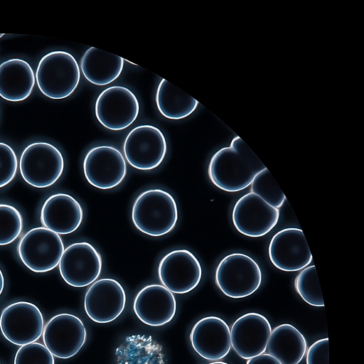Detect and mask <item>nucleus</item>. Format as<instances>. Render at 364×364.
Instances as JSON below:
<instances>
[{"mask_svg":"<svg viewBox=\"0 0 364 364\" xmlns=\"http://www.w3.org/2000/svg\"><path fill=\"white\" fill-rule=\"evenodd\" d=\"M266 168L261 160L238 136L229 146L211 157L208 173L211 182L226 192H237L248 187L255 177Z\"/></svg>","mask_w":364,"mask_h":364,"instance_id":"f257e3e1","label":"nucleus"},{"mask_svg":"<svg viewBox=\"0 0 364 364\" xmlns=\"http://www.w3.org/2000/svg\"><path fill=\"white\" fill-rule=\"evenodd\" d=\"M279 209L249 192L235 203L232 221L236 230L250 237H259L269 232L277 224Z\"/></svg>","mask_w":364,"mask_h":364,"instance_id":"9d476101","label":"nucleus"},{"mask_svg":"<svg viewBox=\"0 0 364 364\" xmlns=\"http://www.w3.org/2000/svg\"><path fill=\"white\" fill-rule=\"evenodd\" d=\"M123 151L125 159L134 168L148 171L159 166L167 151L162 132L153 125L134 127L127 136Z\"/></svg>","mask_w":364,"mask_h":364,"instance_id":"0eeeda50","label":"nucleus"},{"mask_svg":"<svg viewBox=\"0 0 364 364\" xmlns=\"http://www.w3.org/2000/svg\"><path fill=\"white\" fill-rule=\"evenodd\" d=\"M294 287L301 299L308 304L323 307L324 302L315 265L301 270L294 280Z\"/></svg>","mask_w":364,"mask_h":364,"instance_id":"a878e982","label":"nucleus"},{"mask_svg":"<svg viewBox=\"0 0 364 364\" xmlns=\"http://www.w3.org/2000/svg\"><path fill=\"white\" fill-rule=\"evenodd\" d=\"M246 364H282L277 359L268 353H262L247 360Z\"/></svg>","mask_w":364,"mask_h":364,"instance_id":"2f4dec72","label":"nucleus"},{"mask_svg":"<svg viewBox=\"0 0 364 364\" xmlns=\"http://www.w3.org/2000/svg\"><path fill=\"white\" fill-rule=\"evenodd\" d=\"M102 257L87 242L67 247L58 264L60 276L70 286L85 287L93 283L102 270Z\"/></svg>","mask_w":364,"mask_h":364,"instance_id":"f8f14e48","label":"nucleus"},{"mask_svg":"<svg viewBox=\"0 0 364 364\" xmlns=\"http://www.w3.org/2000/svg\"><path fill=\"white\" fill-rule=\"evenodd\" d=\"M4 35V33H0V38Z\"/></svg>","mask_w":364,"mask_h":364,"instance_id":"f704fd0d","label":"nucleus"},{"mask_svg":"<svg viewBox=\"0 0 364 364\" xmlns=\"http://www.w3.org/2000/svg\"><path fill=\"white\" fill-rule=\"evenodd\" d=\"M266 350L282 364H299L306 353L307 343L296 327L283 323L272 330Z\"/></svg>","mask_w":364,"mask_h":364,"instance_id":"4be33fe9","label":"nucleus"},{"mask_svg":"<svg viewBox=\"0 0 364 364\" xmlns=\"http://www.w3.org/2000/svg\"><path fill=\"white\" fill-rule=\"evenodd\" d=\"M64 250L59 235L45 227L28 230L17 246L21 262L34 272L53 270L59 264Z\"/></svg>","mask_w":364,"mask_h":364,"instance_id":"423d86ee","label":"nucleus"},{"mask_svg":"<svg viewBox=\"0 0 364 364\" xmlns=\"http://www.w3.org/2000/svg\"><path fill=\"white\" fill-rule=\"evenodd\" d=\"M18 168L16 155L8 144L0 142V188L8 185L15 177Z\"/></svg>","mask_w":364,"mask_h":364,"instance_id":"c756f323","label":"nucleus"},{"mask_svg":"<svg viewBox=\"0 0 364 364\" xmlns=\"http://www.w3.org/2000/svg\"><path fill=\"white\" fill-rule=\"evenodd\" d=\"M268 255L273 265L284 272L301 270L312 262L304 234L296 228L277 232L269 242Z\"/></svg>","mask_w":364,"mask_h":364,"instance_id":"2eb2a0df","label":"nucleus"},{"mask_svg":"<svg viewBox=\"0 0 364 364\" xmlns=\"http://www.w3.org/2000/svg\"><path fill=\"white\" fill-rule=\"evenodd\" d=\"M14 364H55V360L45 346L33 342L18 348Z\"/></svg>","mask_w":364,"mask_h":364,"instance_id":"c85d7f7f","label":"nucleus"},{"mask_svg":"<svg viewBox=\"0 0 364 364\" xmlns=\"http://www.w3.org/2000/svg\"><path fill=\"white\" fill-rule=\"evenodd\" d=\"M36 77L31 65L19 58L0 65V97L10 102H20L31 95Z\"/></svg>","mask_w":364,"mask_h":364,"instance_id":"412c9836","label":"nucleus"},{"mask_svg":"<svg viewBox=\"0 0 364 364\" xmlns=\"http://www.w3.org/2000/svg\"><path fill=\"white\" fill-rule=\"evenodd\" d=\"M80 78L77 60L64 50H54L44 55L39 61L36 73L40 91L54 100L70 96L77 88Z\"/></svg>","mask_w":364,"mask_h":364,"instance_id":"7ed1b4c3","label":"nucleus"},{"mask_svg":"<svg viewBox=\"0 0 364 364\" xmlns=\"http://www.w3.org/2000/svg\"><path fill=\"white\" fill-rule=\"evenodd\" d=\"M272 330L265 316L255 312L247 313L239 317L231 327V346L243 359L256 357L266 350Z\"/></svg>","mask_w":364,"mask_h":364,"instance_id":"f3484780","label":"nucleus"},{"mask_svg":"<svg viewBox=\"0 0 364 364\" xmlns=\"http://www.w3.org/2000/svg\"><path fill=\"white\" fill-rule=\"evenodd\" d=\"M190 341L203 358L216 361L225 358L230 350V329L219 317H204L193 326Z\"/></svg>","mask_w":364,"mask_h":364,"instance_id":"a211bd4d","label":"nucleus"},{"mask_svg":"<svg viewBox=\"0 0 364 364\" xmlns=\"http://www.w3.org/2000/svg\"><path fill=\"white\" fill-rule=\"evenodd\" d=\"M19 169L23 179L36 188H46L54 184L64 169L61 152L47 142H34L23 151Z\"/></svg>","mask_w":364,"mask_h":364,"instance_id":"39448f33","label":"nucleus"},{"mask_svg":"<svg viewBox=\"0 0 364 364\" xmlns=\"http://www.w3.org/2000/svg\"><path fill=\"white\" fill-rule=\"evenodd\" d=\"M178 208L173 197L161 189H149L134 202L132 219L141 232L161 237L171 232L178 220Z\"/></svg>","mask_w":364,"mask_h":364,"instance_id":"f03ea898","label":"nucleus"},{"mask_svg":"<svg viewBox=\"0 0 364 364\" xmlns=\"http://www.w3.org/2000/svg\"><path fill=\"white\" fill-rule=\"evenodd\" d=\"M126 294L119 282L111 278L95 281L87 290L84 309L88 317L99 323H109L123 311Z\"/></svg>","mask_w":364,"mask_h":364,"instance_id":"dca6fc26","label":"nucleus"},{"mask_svg":"<svg viewBox=\"0 0 364 364\" xmlns=\"http://www.w3.org/2000/svg\"><path fill=\"white\" fill-rule=\"evenodd\" d=\"M0 364H1V363H0Z\"/></svg>","mask_w":364,"mask_h":364,"instance_id":"c9c22d12","label":"nucleus"},{"mask_svg":"<svg viewBox=\"0 0 364 364\" xmlns=\"http://www.w3.org/2000/svg\"><path fill=\"white\" fill-rule=\"evenodd\" d=\"M95 113L98 122L112 131H120L130 126L139 113V103L128 88L111 86L97 97Z\"/></svg>","mask_w":364,"mask_h":364,"instance_id":"6e6552de","label":"nucleus"},{"mask_svg":"<svg viewBox=\"0 0 364 364\" xmlns=\"http://www.w3.org/2000/svg\"><path fill=\"white\" fill-rule=\"evenodd\" d=\"M250 191L278 209L286 200L284 193L267 168L255 177L250 184Z\"/></svg>","mask_w":364,"mask_h":364,"instance_id":"bb28decb","label":"nucleus"},{"mask_svg":"<svg viewBox=\"0 0 364 364\" xmlns=\"http://www.w3.org/2000/svg\"><path fill=\"white\" fill-rule=\"evenodd\" d=\"M133 309L144 323L159 326L172 320L176 311V301L173 293L163 285L149 284L136 294Z\"/></svg>","mask_w":364,"mask_h":364,"instance_id":"6ab92c4d","label":"nucleus"},{"mask_svg":"<svg viewBox=\"0 0 364 364\" xmlns=\"http://www.w3.org/2000/svg\"><path fill=\"white\" fill-rule=\"evenodd\" d=\"M124 59L90 47L80 60V69L85 77L95 85H106L117 80L122 72Z\"/></svg>","mask_w":364,"mask_h":364,"instance_id":"5701e85b","label":"nucleus"},{"mask_svg":"<svg viewBox=\"0 0 364 364\" xmlns=\"http://www.w3.org/2000/svg\"><path fill=\"white\" fill-rule=\"evenodd\" d=\"M160 113L168 119H182L196 109L198 102L179 87L162 78L156 92Z\"/></svg>","mask_w":364,"mask_h":364,"instance_id":"393cba45","label":"nucleus"},{"mask_svg":"<svg viewBox=\"0 0 364 364\" xmlns=\"http://www.w3.org/2000/svg\"><path fill=\"white\" fill-rule=\"evenodd\" d=\"M208 364H228V363L223 362V361H215L213 363H210Z\"/></svg>","mask_w":364,"mask_h":364,"instance_id":"72a5a7b5","label":"nucleus"},{"mask_svg":"<svg viewBox=\"0 0 364 364\" xmlns=\"http://www.w3.org/2000/svg\"><path fill=\"white\" fill-rule=\"evenodd\" d=\"M23 229V218L14 206L0 203V245L14 242Z\"/></svg>","mask_w":364,"mask_h":364,"instance_id":"cd10ccee","label":"nucleus"},{"mask_svg":"<svg viewBox=\"0 0 364 364\" xmlns=\"http://www.w3.org/2000/svg\"><path fill=\"white\" fill-rule=\"evenodd\" d=\"M115 355L117 364H164L161 346L145 335L127 337Z\"/></svg>","mask_w":364,"mask_h":364,"instance_id":"b1692460","label":"nucleus"},{"mask_svg":"<svg viewBox=\"0 0 364 364\" xmlns=\"http://www.w3.org/2000/svg\"><path fill=\"white\" fill-rule=\"evenodd\" d=\"M4 287V277L3 273L0 269V296L3 291Z\"/></svg>","mask_w":364,"mask_h":364,"instance_id":"473e14b6","label":"nucleus"},{"mask_svg":"<svg viewBox=\"0 0 364 364\" xmlns=\"http://www.w3.org/2000/svg\"><path fill=\"white\" fill-rule=\"evenodd\" d=\"M306 364H329L328 338L315 341L308 349Z\"/></svg>","mask_w":364,"mask_h":364,"instance_id":"7c9ffc66","label":"nucleus"},{"mask_svg":"<svg viewBox=\"0 0 364 364\" xmlns=\"http://www.w3.org/2000/svg\"><path fill=\"white\" fill-rule=\"evenodd\" d=\"M127 171V164L122 154L111 146L92 148L83 161V172L87 182L102 190L119 185Z\"/></svg>","mask_w":364,"mask_h":364,"instance_id":"ddd939ff","label":"nucleus"},{"mask_svg":"<svg viewBox=\"0 0 364 364\" xmlns=\"http://www.w3.org/2000/svg\"><path fill=\"white\" fill-rule=\"evenodd\" d=\"M43 327L42 313L31 302L13 303L1 313V332L14 345L22 346L36 341L42 336Z\"/></svg>","mask_w":364,"mask_h":364,"instance_id":"1a4fd4ad","label":"nucleus"},{"mask_svg":"<svg viewBox=\"0 0 364 364\" xmlns=\"http://www.w3.org/2000/svg\"><path fill=\"white\" fill-rule=\"evenodd\" d=\"M43 341L53 355L68 359L76 355L87 338L86 328L77 316L59 314L52 317L43 327Z\"/></svg>","mask_w":364,"mask_h":364,"instance_id":"9b49d317","label":"nucleus"},{"mask_svg":"<svg viewBox=\"0 0 364 364\" xmlns=\"http://www.w3.org/2000/svg\"><path fill=\"white\" fill-rule=\"evenodd\" d=\"M262 280V270L258 264L241 252L223 257L215 274L218 287L225 296L232 299L250 296L259 289Z\"/></svg>","mask_w":364,"mask_h":364,"instance_id":"20e7f679","label":"nucleus"},{"mask_svg":"<svg viewBox=\"0 0 364 364\" xmlns=\"http://www.w3.org/2000/svg\"><path fill=\"white\" fill-rule=\"evenodd\" d=\"M40 219L47 229L57 234L67 235L75 232L82 223L83 210L73 196L57 193L44 202Z\"/></svg>","mask_w":364,"mask_h":364,"instance_id":"aec40b11","label":"nucleus"},{"mask_svg":"<svg viewBox=\"0 0 364 364\" xmlns=\"http://www.w3.org/2000/svg\"><path fill=\"white\" fill-rule=\"evenodd\" d=\"M158 276L162 285L172 293L186 294L194 289L202 277V267L189 250L171 251L160 261Z\"/></svg>","mask_w":364,"mask_h":364,"instance_id":"4468645a","label":"nucleus"}]
</instances>
